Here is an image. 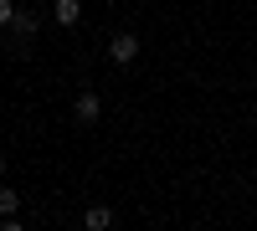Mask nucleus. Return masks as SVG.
<instances>
[{
	"instance_id": "obj_1",
	"label": "nucleus",
	"mask_w": 257,
	"mask_h": 231,
	"mask_svg": "<svg viewBox=\"0 0 257 231\" xmlns=\"http://www.w3.org/2000/svg\"><path fill=\"white\" fill-rule=\"evenodd\" d=\"M134 57H139V36H134V31H118V36L108 41V62H118V67H128Z\"/></svg>"
},
{
	"instance_id": "obj_2",
	"label": "nucleus",
	"mask_w": 257,
	"mask_h": 231,
	"mask_svg": "<svg viewBox=\"0 0 257 231\" xmlns=\"http://www.w3.org/2000/svg\"><path fill=\"white\" fill-rule=\"evenodd\" d=\"M72 113H77V123H98V118H103V98H98L93 88H82L77 103H72Z\"/></svg>"
},
{
	"instance_id": "obj_3",
	"label": "nucleus",
	"mask_w": 257,
	"mask_h": 231,
	"mask_svg": "<svg viewBox=\"0 0 257 231\" xmlns=\"http://www.w3.org/2000/svg\"><path fill=\"white\" fill-rule=\"evenodd\" d=\"M52 21H57V26H77V21H82V0H57Z\"/></svg>"
},
{
	"instance_id": "obj_4",
	"label": "nucleus",
	"mask_w": 257,
	"mask_h": 231,
	"mask_svg": "<svg viewBox=\"0 0 257 231\" xmlns=\"http://www.w3.org/2000/svg\"><path fill=\"white\" fill-rule=\"evenodd\" d=\"M82 226H88V231H108L113 211H108V205H88V211H82Z\"/></svg>"
},
{
	"instance_id": "obj_5",
	"label": "nucleus",
	"mask_w": 257,
	"mask_h": 231,
	"mask_svg": "<svg viewBox=\"0 0 257 231\" xmlns=\"http://www.w3.org/2000/svg\"><path fill=\"white\" fill-rule=\"evenodd\" d=\"M11 31H16L21 41H31V36H36V16H26V11H16V21H11Z\"/></svg>"
},
{
	"instance_id": "obj_6",
	"label": "nucleus",
	"mask_w": 257,
	"mask_h": 231,
	"mask_svg": "<svg viewBox=\"0 0 257 231\" xmlns=\"http://www.w3.org/2000/svg\"><path fill=\"white\" fill-rule=\"evenodd\" d=\"M21 211V195L16 190H0V216H16Z\"/></svg>"
},
{
	"instance_id": "obj_7",
	"label": "nucleus",
	"mask_w": 257,
	"mask_h": 231,
	"mask_svg": "<svg viewBox=\"0 0 257 231\" xmlns=\"http://www.w3.org/2000/svg\"><path fill=\"white\" fill-rule=\"evenodd\" d=\"M11 21H16V6H11V0H0V26H11Z\"/></svg>"
},
{
	"instance_id": "obj_8",
	"label": "nucleus",
	"mask_w": 257,
	"mask_h": 231,
	"mask_svg": "<svg viewBox=\"0 0 257 231\" xmlns=\"http://www.w3.org/2000/svg\"><path fill=\"white\" fill-rule=\"evenodd\" d=\"M0 231H26V221H0Z\"/></svg>"
},
{
	"instance_id": "obj_9",
	"label": "nucleus",
	"mask_w": 257,
	"mask_h": 231,
	"mask_svg": "<svg viewBox=\"0 0 257 231\" xmlns=\"http://www.w3.org/2000/svg\"><path fill=\"white\" fill-rule=\"evenodd\" d=\"M0 175H6V154H0Z\"/></svg>"
}]
</instances>
